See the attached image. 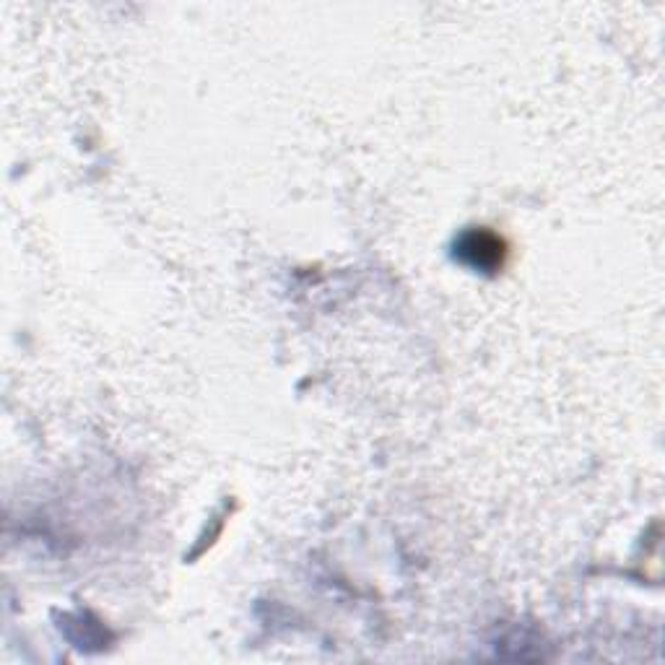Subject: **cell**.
<instances>
[{
	"instance_id": "6da1fadb",
	"label": "cell",
	"mask_w": 665,
	"mask_h": 665,
	"mask_svg": "<svg viewBox=\"0 0 665 665\" xmlns=\"http://www.w3.org/2000/svg\"><path fill=\"white\" fill-rule=\"evenodd\" d=\"M455 248L463 263L474 265V268H481V271H494L497 265H502V258H504L502 239L489 235V231H484V229H474V231H468V235H463L461 242H457Z\"/></svg>"
}]
</instances>
